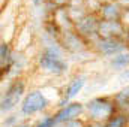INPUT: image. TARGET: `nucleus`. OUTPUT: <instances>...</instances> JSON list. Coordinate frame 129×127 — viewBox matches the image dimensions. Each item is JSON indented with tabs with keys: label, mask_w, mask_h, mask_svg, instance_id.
I'll return each instance as SVG.
<instances>
[{
	"label": "nucleus",
	"mask_w": 129,
	"mask_h": 127,
	"mask_svg": "<svg viewBox=\"0 0 129 127\" xmlns=\"http://www.w3.org/2000/svg\"><path fill=\"white\" fill-rule=\"evenodd\" d=\"M41 64L48 69L50 72L54 73H63L66 70V63L60 58V55L54 51V49H47L45 54L41 57Z\"/></svg>",
	"instance_id": "3"
},
{
	"label": "nucleus",
	"mask_w": 129,
	"mask_h": 127,
	"mask_svg": "<svg viewBox=\"0 0 129 127\" xmlns=\"http://www.w3.org/2000/svg\"><path fill=\"white\" fill-rule=\"evenodd\" d=\"M57 3H63V2H66V0H56Z\"/></svg>",
	"instance_id": "15"
},
{
	"label": "nucleus",
	"mask_w": 129,
	"mask_h": 127,
	"mask_svg": "<svg viewBox=\"0 0 129 127\" xmlns=\"http://www.w3.org/2000/svg\"><path fill=\"white\" fill-rule=\"evenodd\" d=\"M45 106H47V99L39 91H33L24 99L21 109H23L24 114H33V112H38V111L44 109Z\"/></svg>",
	"instance_id": "4"
},
{
	"label": "nucleus",
	"mask_w": 129,
	"mask_h": 127,
	"mask_svg": "<svg viewBox=\"0 0 129 127\" xmlns=\"http://www.w3.org/2000/svg\"><path fill=\"white\" fill-rule=\"evenodd\" d=\"M21 127H26V126H21Z\"/></svg>",
	"instance_id": "16"
},
{
	"label": "nucleus",
	"mask_w": 129,
	"mask_h": 127,
	"mask_svg": "<svg viewBox=\"0 0 129 127\" xmlns=\"http://www.w3.org/2000/svg\"><path fill=\"white\" fill-rule=\"evenodd\" d=\"M117 9L114 8V6H107L105 9H104V15H105V18H108L110 21H114V18L117 17Z\"/></svg>",
	"instance_id": "12"
},
{
	"label": "nucleus",
	"mask_w": 129,
	"mask_h": 127,
	"mask_svg": "<svg viewBox=\"0 0 129 127\" xmlns=\"http://www.w3.org/2000/svg\"><path fill=\"white\" fill-rule=\"evenodd\" d=\"M122 48H123V46H122L117 40H114V37L105 39V40L101 42V49H102L105 54H116V52L122 51Z\"/></svg>",
	"instance_id": "8"
},
{
	"label": "nucleus",
	"mask_w": 129,
	"mask_h": 127,
	"mask_svg": "<svg viewBox=\"0 0 129 127\" xmlns=\"http://www.w3.org/2000/svg\"><path fill=\"white\" fill-rule=\"evenodd\" d=\"M24 90V84L21 81H15L9 85V88L6 90V93L2 99V111H11L20 100V97L23 94Z\"/></svg>",
	"instance_id": "1"
},
{
	"label": "nucleus",
	"mask_w": 129,
	"mask_h": 127,
	"mask_svg": "<svg viewBox=\"0 0 129 127\" xmlns=\"http://www.w3.org/2000/svg\"><path fill=\"white\" fill-rule=\"evenodd\" d=\"M0 63H2V69L5 67V63H6V66L9 67V48H8V45L6 43H2V46H0Z\"/></svg>",
	"instance_id": "9"
},
{
	"label": "nucleus",
	"mask_w": 129,
	"mask_h": 127,
	"mask_svg": "<svg viewBox=\"0 0 129 127\" xmlns=\"http://www.w3.org/2000/svg\"><path fill=\"white\" fill-rule=\"evenodd\" d=\"M99 30H101V34H105V36H108L107 39H111V36L114 34V33H119L122 32V27H120V24L117 23V21H104L101 26H99Z\"/></svg>",
	"instance_id": "7"
},
{
	"label": "nucleus",
	"mask_w": 129,
	"mask_h": 127,
	"mask_svg": "<svg viewBox=\"0 0 129 127\" xmlns=\"http://www.w3.org/2000/svg\"><path fill=\"white\" fill-rule=\"evenodd\" d=\"M116 100L120 103V106H125V105H126V102L129 100V87L126 88V90L120 91V93L117 94V97H116Z\"/></svg>",
	"instance_id": "13"
},
{
	"label": "nucleus",
	"mask_w": 129,
	"mask_h": 127,
	"mask_svg": "<svg viewBox=\"0 0 129 127\" xmlns=\"http://www.w3.org/2000/svg\"><path fill=\"white\" fill-rule=\"evenodd\" d=\"M83 85H84V78H78V79L72 81L69 84V87L66 88V93H64V97H63V100H62V105H64L68 100H71L72 97H75V96L78 94L80 90L83 88Z\"/></svg>",
	"instance_id": "6"
},
{
	"label": "nucleus",
	"mask_w": 129,
	"mask_h": 127,
	"mask_svg": "<svg viewBox=\"0 0 129 127\" xmlns=\"http://www.w3.org/2000/svg\"><path fill=\"white\" fill-rule=\"evenodd\" d=\"M128 64H129V54H126V55H117L113 60V66H116V67H125Z\"/></svg>",
	"instance_id": "11"
},
{
	"label": "nucleus",
	"mask_w": 129,
	"mask_h": 127,
	"mask_svg": "<svg viewBox=\"0 0 129 127\" xmlns=\"http://www.w3.org/2000/svg\"><path fill=\"white\" fill-rule=\"evenodd\" d=\"M83 111V105L81 103H71L66 108H63L54 118V123H60V121H68L72 120L75 117H78V114Z\"/></svg>",
	"instance_id": "5"
},
{
	"label": "nucleus",
	"mask_w": 129,
	"mask_h": 127,
	"mask_svg": "<svg viewBox=\"0 0 129 127\" xmlns=\"http://www.w3.org/2000/svg\"><path fill=\"white\" fill-rule=\"evenodd\" d=\"M126 124V117L125 115H119V117H114V118H111L105 127H125Z\"/></svg>",
	"instance_id": "10"
},
{
	"label": "nucleus",
	"mask_w": 129,
	"mask_h": 127,
	"mask_svg": "<svg viewBox=\"0 0 129 127\" xmlns=\"http://www.w3.org/2000/svg\"><path fill=\"white\" fill-rule=\"evenodd\" d=\"M54 124V118H45L41 124H38V127H51Z\"/></svg>",
	"instance_id": "14"
},
{
	"label": "nucleus",
	"mask_w": 129,
	"mask_h": 127,
	"mask_svg": "<svg viewBox=\"0 0 129 127\" xmlns=\"http://www.w3.org/2000/svg\"><path fill=\"white\" fill-rule=\"evenodd\" d=\"M87 108H89L90 115L96 120L111 117V114L114 111V105L111 102H108L107 99H95L87 105Z\"/></svg>",
	"instance_id": "2"
}]
</instances>
